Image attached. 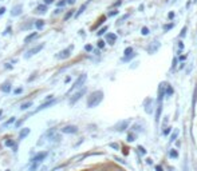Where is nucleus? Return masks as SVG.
<instances>
[{
	"mask_svg": "<svg viewBox=\"0 0 197 171\" xmlns=\"http://www.w3.org/2000/svg\"><path fill=\"white\" fill-rule=\"evenodd\" d=\"M102 100H103V92L102 91H94L91 95L87 98V107H90V109L97 107Z\"/></svg>",
	"mask_w": 197,
	"mask_h": 171,
	"instance_id": "nucleus-1",
	"label": "nucleus"
},
{
	"mask_svg": "<svg viewBox=\"0 0 197 171\" xmlns=\"http://www.w3.org/2000/svg\"><path fill=\"white\" fill-rule=\"evenodd\" d=\"M86 79H87V75H86V74H82V75H80L79 78L77 79V82L74 83V86L70 88V92H73V91H75V90H78V88L82 87V86L84 84V82H86ZM70 92H69V94H70Z\"/></svg>",
	"mask_w": 197,
	"mask_h": 171,
	"instance_id": "nucleus-2",
	"label": "nucleus"
},
{
	"mask_svg": "<svg viewBox=\"0 0 197 171\" xmlns=\"http://www.w3.org/2000/svg\"><path fill=\"white\" fill-rule=\"evenodd\" d=\"M44 48V44L42 43V44H38V46H35L34 48H31V49H28V51H27V53L24 55V58L26 59H30L31 56H34V55H36L38 52H40L42 51V49Z\"/></svg>",
	"mask_w": 197,
	"mask_h": 171,
	"instance_id": "nucleus-3",
	"label": "nucleus"
},
{
	"mask_svg": "<svg viewBox=\"0 0 197 171\" xmlns=\"http://www.w3.org/2000/svg\"><path fill=\"white\" fill-rule=\"evenodd\" d=\"M71 51H73V46H70L69 48H66V49H63V51H60V52L56 55V59H60V60L67 59V58H70Z\"/></svg>",
	"mask_w": 197,
	"mask_h": 171,
	"instance_id": "nucleus-4",
	"label": "nucleus"
},
{
	"mask_svg": "<svg viewBox=\"0 0 197 171\" xmlns=\"http://www.w3.org/2000/svg\"><path fill=\"white\" fill-rule=\"evenodd\" d=\"M160 47H161V43L160 42H151L149 46H147V48H146V51L150 53V55H153V53H156L160 49Z\"/></svg>",
	"mask_w": 197,
	"mask_h": 171,
	"instance_id": "nucleus-5",
	"label": "nucleus"
},
{
	"mask_svg": "<svg viewBox=\"0 0 197 171\" xmlns=\"http://www.w3.org/2000/svg\"><path fill=\"white\" fill-rule=\"evenodd\" d=\"M84 92H86V88H82V90H79L77 94H74V95L71 96V99H70V104H75V103H77L79 99L84 95Z\"/></svg>",
	"mask_w": 197,
	"mask_h": 171,
	"instance_id": "nucleus-6",
	"label": "nucleus"
},
{
	"mask_svg": "<svg viewBox=\"0 0 197 171\" xmlns=\"http://www.w3.org/2000/svg\"><path fill=\"white\" fill-rule=\"evenodd\" d=\"M77 131H78L77 126H65V127L62 128V132L63 134H75Z\"/></svg>",
	"mask_w": 197,
	"mask_h": 171,
	"instance_id": "nucleus-7",
	"label": "nucleus"
},
{
	"mask_svg": "<svg viewBox=\"0 0 197 171\" xmlns=\"http://www.w3.org/2000/svg\"><path fill=\"white\" fill-rule=\"evenodd\" d=\"M22 11H23V6L22 4H16L15 7H12V10H11V16H19Z\"/></svg>",
	"mask_w": 197,
	"mask_h": 171,
	"instance_id": "nucleus-8",
	"label": "nucleus"
},
{
	"mask_svg": "<svg viewBox=\"0 0 197 171\" xmlns=\"http://www.w3.org/2000/svg\"><path fill=\"white\" fill-rule=\"evenodd\" d=\"M55 103H56V99H50L48 102L43 103V104H40L38 109H36V112L40 111V110H43V109H47V107H50V106H52V104H55Z\"/></svg>",
	"mask_w": 197,
	"mask_h": 171,
	"instance_id": "nucleus-9",
	"label": "nucleus"
},
{
	"mask_svg": "<svg viewBox=\"0 0 197 171\" xmlns=\"http://www.w3.org/2000/svg\"><path fill=\"white\" fill-rule=\"evenodd\" d=\"M47 155H48V152H47V151H44V152H39L38 155H35L34 158H32V162H38V163H40V162H42L44 158H46Z\"/></svg>",
	"mask_w": 197,
	"mask_h": 171,
	"instance_id": "nucleus-10",
	"label": "nucleus"
},
{
	"mask_svg": "<svg viewBox=\"0 0 197 171\" xmlns=\"http://www.w3.org/2000/svg\"><path fill=\"white\" fill-rule=\"evenodd\" d=\"M47 12V6L46 4H40L35 8V13H38V15H44V13Z\"/></svg>",
	"mask_w": 197,
	"mask_h": 171,
	"instance_id": "nucleus-11",
	"label": "nucleus"
},
{
	"mask_svg": "<svg viewBox=\"0 0 197 171\" xmlns=\"http://www.w3.org/2000/svg\"><path fill=\"white\" fill-rule=\"evenodd\" d=\"M106 40H107V43L113 46V44L115 43V40H117V35H115V34H107L106 35Z\"/></svg>",
	"mask_w": 197,
	"mask_h": 171,
	"instance_id": "nucleus-12",
	"label": "nucleus"
},
{
	"mask_svg": "<svg viewBox=\"0 0 197 171\" xmlns=\"http://www.w3.org/2000/svg\"><path fill=\"white\" fill-rule=\"evenodd\" d=\"M127 126H129V120H123V122H121L119 124L115 126V130H117V131H123Z\"/></svg>",
	"mask_w": 197,
	"mask_h": 171,
	"instance_id": "nucleus-13",
	"label": "nucleus"
},
{
	"mask_svg": "<svg viewBox=\"0 0 197 171\" xmlns=\"http://www.w3.org/2000/svg\"><path fill=\"white\" fill-rule=\"evenodd\" d=\"M151 103H153V100H151V99H146V100H145V111L147 112V114H150V112L153 111Z\"/></svg>",
	"mask_w": 197,
	"mask_h": 171,
	"instance_id": "nucleus-14",
	"label": "nucleus"
},
{
	"mask_svg": "<svg viewBox=\"0 0 197 171\" xmlns=\"http://www.w3.org/2000/svg\"><path fill=\"white\" fill-rule=\"evenodd\" d=\"M89 3H90V0H89L87 3H84V4H82V6H80V8L78 10V12L75 13V17H79L80 15H82V13L84 12V10H86V7H87V4H89Z\"/></svg>",
	"mask_w": 197,
	"mask_h": 171,
	"instance_id": "nucleus-15",
	"label": "nucleus"
},
{
	"mask_svg": "<svg viewBox=\"0 0 197 171\" xmlns=\"http://www.w3.org/2000/svg\"><path fill=\"white\" fill-rule=\"evenodd\" d=\"M35 38H38V32H32V34H30L28 36H26V39H24V43H30L31 40H34Z\"/></svg>",
	"mask_w": 197,
	"mask_h": 171,
	"instance_id": "nucleus-16",
	"label": "nucleus"
},
{
	"mask_svg": "<svg viewBox=\"0 0 197 171\" xmlns=\"http://www.w3.org/2000/svg\"><path fill=\"white\" fill-rule=\"evenodd\" d=\"M165 95H166L168 98L171 96V95H173V88H172L171 84H166V86H165Z\"/></svg>",
	"mask_w": 197,
	"mask_h": 171,
	"instance_id": "nucleus-17",
	"label": "nucleus"
},
{
	"mask_svg": "<svg viewBox=\"0 0 197 171\" xmlns=\"http://www.w3.org/2000/svg\"><path fill=\"white\" fill-rule=\"evenodd\" d=\"M161 111H162V104H158V109H157V114H156V122H160V116H161Z\"/></svg>",
	"mask_w": 197,
	"mask_h": 171,
	"instance_id": "nucleus-18",
	"label": "nucleus"
},
{
	"mask_svg": "<svg viewBox=\"0 0 197 171\" xmlns=\"http://www.w3.org/2000/svg\"><path fill=\"white\" fill-rule=\"evenodd\" d=\"M28 134H30V128H23V130H22V131H20L19 136H20V139H24V138H26Z\"/></svg>",
	"mask_w": 197,
	"mask_h": 171,
	"instance_id": "nucleus-19",
	"label": "nucleus"
},
{
	"mask_svg": "<svg viewBox=\"0 0 197 171\" xmlns=\"http://www.w3.org/2000/svg\"><path fill=\"white\" fill-rule=\"evenodd\" d=\"M2 91L3 92H10L11 91V84L10 83H4L2 86Z\"/></svg>",
	"mask_w": 197,
	"mask_h": 171,
	"instance_id": "nucleus-20",
	"label": "nucleus"
},
{
	"mask_svg": "<svg viewBox=\"0 0 197 171\" xmlns=\"http://www.w3.org/2000/svg\"><path fill=\"white\" fill-rule=\"evenodd\" d=\"M35 27H36L38 30H42L43 27H44V20H42V19L36 20V21H35Z\"/></svg>",
	"mask_w": 197,
	"mask_h": 171,
	"instance_id": "nucleus-21",
	"label": "nucleus"
},
{
	"mask_svg": "<svg viewBox=\"0 0 197 171\" xmlns=\"http://www.w3.org/2000/svg\"><path fill=\"white\" fill-rule=\"evenodd\" d=\"M105 20H106V16H101V19H99V20H98V21H97V24H95V25H93V28H91V30H95V28H97V27H99V25H101L102 23H103V21H105Z\"/></svg>",
	"mask_w": 197,
	"mask_h": 171,
	"instance_id": "nucleus-22",
	"label": "nucleus"
},
{
	"mask_svg": "<svg viewBox=\"0 0 197 171\" xmlns=\"http://www.w3.org/2000/svg\"><path fill=\"white\" fill-rule=\"evenodd\" d=\"M32 106V102H26V103H23V104L20 106V110L23 111V110H27V109H30V107Z\"/></svg>",
	"mask_w": 197,
	"mask_h": 171,
	"instance_id": "nucleus-23",
	"label": "nucleus"
},
{
	"mask_svg": "<svg viewBox=\"0 0 197 171\" xmlns=\"http://www.w3.org/2000/svg\"><path fill=\"white\" fill-rule=\"evenodd\" d=\"M125 56H132L133 55V47H127L126 49H125Z\"/></svg>",
	"mask_w": 197,
	"mask_h": 171,
	"instance_id": "nucleus-24",
	"label": "nucleus"
},
{
	"mask_svg": "<svg viewBox=\"0 0 197 171\" xmlns=\"http://www.w3.org/2000/svg\"><path fill=\"white\" fill-rule=\"evenodd\" d=\"M129 16H130V15H129V13H126V15H123V16H122V17H121V19H119V20L117 21V25H121V24H122V23H123V21H125V20H126V19H127V17H129Z\"/></svg>",
	"mask_w": 197,
	"mask_h": 171,
	"instance_id": "nucleus-25",
	"label": "nucleus"
},
{
	"mask_svg": "<svg viewBox=\"0 0 197 171\" xmlns=\"http://www.w3.org/2000/svg\"><path fill=\"white\" fill-rule=\"evenodd\" d=\"M73 15H74V10H70V11H69V12H67L66 15H65V20H69V19H70V17L73 16Z\"/></svg>",
	"mask_w": 197,
	"mask_h": 171,
	"instance_id": "nucleus-26",
	"label": "nucleus"
},
{
	"mask_svg": "<svg viewBox=\"0 0 197 171\" xmlns=\"http://www.w3.org/2000/svg\"><path fill=\"white\" fill-rule=\"evenodd\" d=\"M196 100H197V87H195V91H193V103H192V106H196Z\"/></svg>",
	"mask_w": 197,
	"mask_h": 171,
	"instance_id": "nucleus-27",
	"label": "nucleus"
},
{
	"mask_svg": "<svg viewBox=\"0 0 197 171\" xmlns=\"http://www.w3.org/2000/svg\"><path fill=\"white\" fill-rule=\"evenodd\" d=\"M106 31H107V27L105 25V27H103V28H101L99 31H98V32H97V35H98V36H102V35H103V34L106 32Z\"/></svg>",
	"mask_w": 197,
	"mask_h": 171,
	"instance_id": "nucleus-28",
	"label": "nucleus"
},
{
	"mask_svg": "<svg viewBox=\"0 0 197 171\" xmlns=\"http://www.w3.org/2000/svg\"><path fill=\"white\" fill-rule=\"evenodd\" d=\"M38 166H39L38 162H32V164H31V167H30V171H35L38 169Z\"/></svg>",
	"mask_w": 197,
	"mask_h": 171,
	"instance_id": "nucleus-29",
	"label": "nucleus"
},
{
	"mask_svg": "<svg viewBox=\"0 0 197 171\" xmlns=\"http://www.w3.org/2000/svg\"><path fill=\"white\" fill-rule=\"evenodd\" d=\"M141 34L144 35V36H147V35H149V28H147V27H144V28L141 30Z\"/></svg>",
	"mask_w": 197,
	"mask_h": 171,
	"instance_id": "nucleus-30",
	"label": "nucleus"
},
{
	"mask_svg": "<svg viewBox=\"0 0 197 171\" xmlns=\"http://www.w3.org/2000/svg\"><path fill=\"white\" fill-rule=\"evenodd\" d=\"M6 146H7V147H15V142L8 139V141H6Z\"/></svg>",
	"mask_w": 197,
	"mask_h": 171,
	"instance_id": "nucleus-31",
	"label": "nucleus"
},
{
	"mask_svg": "<svg viewBox=\"0 0 197 171\" xmlns=\"http://www.w3.org/2000/svg\"><path fill=\"white\" fill-rule=\"evenodd\" d=\"M169 155H171L172 158H177V156H178V152H177L176 150H171V152H169Z\"/></svg>",
	"mask_w": 197,
	"mask_h": 171,
	"instance_id": "nucleus-32",
	"label": "nucleus"
},
{
	"mask_svg": "<svg viewBox=\"0 0 197 171\" xmlns=\"http://www.w3.org/2000/svg\"><path fill=\"white\" fill-rule=\"evenodd\" d=\"M185 35H186V27H184V28L181 30V32H180V38H185Z\"/></svg>",
	"mask_w": 197,
	"mask_h": 171,
	"instance_id": "nucleus-33",
	"label": "nucleus"
},
{
	"mask_svg": "<svg viewBox=\"0 0 197 171\" xmlns=\"http://www.w3.org/2000/svg\"><path fill=\"white\" fill-rule=\"evenodd\" d=\"M66 4H67L66 0H60V2L56 3V6H58V7H63V6H66Z\"/></svg>",
	"mask_w": 197,
	"mask_h": 171,
	"instance_id": "nucleus-34",
	"label": "nucleus"
},
{
	"mask_svg": "<svg viewBox=\"0 0 197 171\" xmlns=\"http://www.w3.org/2000/svg\"><path fill=\"white\" fill-rule=\"evenodd\" d=\"M173 28V23H171V24H165L164 25V31H168V30H172Z\"/></svg>",
	"mask_w": 197,
	"mask_h": 171,
	"instance_id": "nucleus-35",
	"label": "nucleus"
},
{
	"mask_svg": "<svg viewBox=\"0 0 197 171\" xmlns=\"http://www.w3.org/2000/svg\"><path fill=\"white\" fill-rule=\"evenodd\" d=\"M98 47H99V48H103L105 47V42H103V40H98Z\"/></svg>",
	"mask_w": 197,
	"mask_h": 171,
	"instance_id": "nucleus-36",
	"label": "nucleus"
},
{
	"mask_svg": "<svg viewBox=\"0 0 197 171\" xmlns=\"http://www.w3.org/2000/svg\"><path fill=\"white\" fill-rule=\"evenodd\" d=\"M13 92H15L16 95H19V94H22V92H23V88H22V87H19V88H16Z\"/></svg>",
	"mask_w": 197,
	"mask_h": 171,
	"instance_id": "nucleus-37",
	"label": "nucleus"
},
{
	"mask_svg": "<svg viewBox=\"0 0 197 171\" xmlns=\"http://www.w3.org/2000/svg\"><path fill=\"white\" fill-rule=\"evenodd\" d=\"M127 141H129V142H133V141H134V134H129Z\"/></svg>",
	"mask_w": 197,
	"mask_h": 171,
	"instance_id": "nucleus-38",
	"label": "nucleus"
},
{
	"mask_svg": "<svg viewBox=\"0 0 197 171\" xmlns=\"http://www.w3.org/2000/svg\"><path fill=\"white\" fill-rule=\"evenodd\" d=\"M121 4H122V0H117V2L113 4V7H118V6H121Z\"/></svg>",
	"mask_w": 197,
	"mask_h": 171,
	"instance_id": "nucleus-39",
	"label": "nucleus"
},
{
	"mask_svg": "<svg viewBox=\"0 0 197 171\" xmlns=\"http://www.w3.org/2000/svg\"><path fill=\"white\" fill-rule=\"evenodd\" d=\"M62 12V10H60V7H58L55 11H54V15H59V13Z\"/></svg>",
	"mask_w": 197,
	"mask_h": 171,
	"instance_id": "nucleus-40",
	"label": "nucleus"
},
{
	"mask_svg": "<svg viewBox=\"0 0 197 171\" xmlns=\"http://www.w3.org/2000/svg\"><path fill=\"white\" fill-rule=\"evenodd\" d=\"M138 150H140V152H141V154H146V150H145V148L142 147V146H140V147H138Z\"/></svg>",
	"mask_w": 197,
	"mask_h": 171,
	"instance_id": "nucleus-41",
	"label": "nucleus"
},
{
	"mask_svg": "<svg viewBox=\"0 0 197 171\" xmlns=\"http://www.w3.org/2000/svg\"><path fill=\"white\" fill-rule=\"evenodd\" d=\"M84 49H86V51H89V52H90V51H93V47L90 46V44H87V46H84Z\"/></svg>",
	"mask_w": 197,
	"mask_h": 171,
	"instance_id": "nucleus-42",
	"label": "nucleus"
},
{
	"mask_svg": "<svg viewBox=\"0 0 197 171\" xmlns=\"http://www.w3.org/2000/svg\"><path fill=\"white\" fill-rule=\"evenodd\" d=\"M110 147H113V148H115V150H118V148H119V146L117 145V143H110Z\"/></svg>",
	"mask_w": 197,
	"mask_h": 171,
	"instance_id": "nucleus-43",
	"label": "nucleus"
},
{
	"mask_svg": "<svg viewBox=\"0 0 197 171\" xmlns=\"http://www.w3.org/2000/svg\"><path fill=\"white\" fill-rule=\"evenodd\" d=\"M115 15H118V11H111V12H109V16H115Z\"/></svg>",
	"mask_w": 197,
	"mask_h": 171,
	"instance_id": "nucleus-44",
	"label": "nucleus"
},
{
	"mask_svg": "<svg viewBox=\"0 0 197 171\" xmlns=\"http://www.w3.org/2000/svg\"><path fill=\"white\" fill-rule=\"evenodd\" d=\"M177 135H178L177 132H174V134L172 135V138H171V142H174V141H176V138H177Z\"/></svg>",
	"mask_w": 197,
	"mask_h": 171,
	"instance_id": "nucleus-45",
	"label": "nucleus"
},
{
	"mask_svg": "<svg viewBox=\"0 0 197 171\" xmlns=\"http://www.w3.org/2000/svg\"><path fill=\"white\" fill-rule=\"evenodd\" d=\"M13 122H15V118H11L10 120H7V122H6V126H8V124H11V123H13Z\"/></svg>",
	"mask_w": 197,
	"mask_h": 171,
	"instance_id": "nucleus-46",
	"label": "nucleus"
},
{
	"mask_svg": "<svg viewBox=\"0 0 197 171\" xmlns=\"http://www.w3.org/2000/svg\"><path fill=\"white\" fill-rule=\"evenodd\" d=\"M54 2V0H43V4H46V6H48V4H51Z\"/></svg>",
	"mask_w": 197,
	"mask_h": 171,
	"instance_id": "nucleus-47",
	"label": "nucleus"
},
{
	"mask_svg": "<svg viewBox=\"0 0 197 171\" xmlns=\"http://www.w3.org/2000/svg\"><path fill=\"white\" fill-rule=\"evenodd\" d=\"M67 2V4H70V6H73V4H75V2H77V0H66Z\"/></svg>",
	"mask_w": 197,
	"mask_h": 171,
	"instance_id": "nucleus-48",
	"label": "nucleus"
},
{
	"mask_svg": "<svg viewBox=\"0 0 197 171\" xmlns=\"http://www.w3.org/2000/svg\"><path fill=\"white\" fill-rule=\"evenodd\" d=\"M169 132H171V127H168L166 130H165V131H164V135H168Z\"/></svg>",
	"mask_w": 197,
	"mask_h": 171,
	"instance_id": "nucleus-49",
	"label": "nucleus"
},
{
	"mask_svg": "<svg viewBox=\"0 0 197 171\" xmlns=\"http://www.w3.org/2000/svg\"><path fill=\"white\" fill-rule=\"evenodd\" d=\"M4 12H6V8L2 7V8H0V15H4Z\"/></svg>",
	"mask_w": 197,
	"mask_h": 171,
	"instance_id": "nucleus-50",
	"label": "nucleus"
},
{
	"mask_svg": "<svg viewBox=\"0 0 197 171\" xmlns=\"http://www.w3.org/2000/svg\"><path fill=\"white\" fill-rule=\"evenodd\" d=\"M178 48H180V49L184 48V44H182V42H178Z\"/></svg>",
	"mask_w": 197,
	"mask_h": 171,
	"instance_id": "nucleus-51",
	"label": "nucleus"
},
{
	"mask_svg": "<svg viewBox=\"0 0 197 171\" xmlns=\"http://www.w3.org/2000/svg\"><path fill=\"white\" fill-rule=\"evenodd\" d=\"M10 31H11V27H7V30H6V32H4V35L10 34Z\"/></svg>",
	"mask_w": 197,
	"mask_h": 171,
	"instance_id": "nucleus-52",
	"label": "nucleus"
},
{
	"mask_svg": "<svg viewBox=\"0 0 197 171\" xmlns=\"http://www.w3.org/2000/svg\"><path fill=\"white\" fill-rule=\"evenodd\" d=\"M156 171H162V167H161V166H157V167H156Z\"/></svg>",
	"mask_w": 197,
	"mask_h": 171,
	"instance_id": "nucleus-53",
	"label": "nucleus"
},
{
	"mask_svg": "<svg viewBox=\"0 0 197 171\" xmlns=\"http://www.w3.org/2000/svg\"><path fill=\"white\" fill-rule=\"evenodd\" d=\"M173 17H174V13L171 12V13H169V19H173Z\"/></svg>",
	"mask_w": 197,
	"mask_h": 171,
	"instance_id": "nucleus-54",
	"label": "nucleus"
},
{
	"mask_svg": "<svg viewBox=\"0 0 197 171\" xmlns=\"http://www.w3.org/2000/svg\"><path fill=\"white\" fill-rule=\"evenodd\" d=\"M123 154H125V155H127V154H129V151H127V148H123Z\"/></svg>",
	"mask_w": 197,
	"mask_h": 171,
	"instance_id": "nucleus-55",
	"label": "nucleus"
},
{
	"mask_svg": "<svg viewBox=\"0 0 197 171\" xmlns=\"http://www.w3.org/2000/svg\"><path fill=\"white\" fill-rule=\"evenodd\" d=\"M176 64H177V59H174V60H173V68L176 67Z\"/></svg>",
	"mask_w": 197,
	"mask_h": 171,
	"instance_id": "nucleus-56",
	"label": "nucleus"
},
{
	"mask_svg": "<svg viewBox=\"0 0 197 171\" xmlns=\"http://www.w3.org/2000/svg\"><path fill=\"white\" fill-rule=\"evenodd\" d=\"M32 79H35V74H32V76H31V78L28 79V82H31V80H32Z\"/></svg>",
	"mask_w": 197,
	"mask_h": 171,
	"instance_id": "nucleus-57",
	"label": "nucleus"
},
{
	"mask_svg": "<svg viewBox=\"0 0 197 171\" xmlns=\"http://www.w3.org/2000/svg\"><path fill=\"white\" fill-rule=\"evenodd\" d=\"M3 115V110H0V116H2Z\"/></svg>",
	"mask_w": 197,
	"mask_h": 171,
	"instance_id": "nucleus-58",
	"label": "nucleus"
},
{
	"mask_svg": "<svg viewBox=\"0 0 197 171\" xmlns=\"http://www.w3.org/2000/svg\"><path fill=\"white\" fill-rule=\"evenodd\" d=\"M115 171H121V170H115Z\"/></svg>",
	"mask_w": 197,
	"mask_h": 171,
	"instance_id": "nucleus-59",
	"label": "nucleus"
}]
</instances>
